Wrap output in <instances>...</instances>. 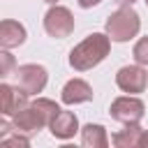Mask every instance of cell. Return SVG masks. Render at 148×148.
<instances>
[{
	"label": "cell",
	"mask_w": 148,
	"mask_h": 148,
	"mask_svg": "<svg viewBox=\"0 0 148 148\" xmlns=\"http://www.w3.org/2000/svg\"><path fill=\"white\" fill-rule=\"evenodd\" d=\"M58 111H60V106H58L53 99H49V97H37L32 104H28L25 109H21L18 113L12 116L14 132L35 134V132H39L42 127H49Z\"/></svg>",
	"instance_id": "1"
},
{
	"label": "cell",
	"mask_w": 148,
	"mask_h": 148,
	"mask_svg": "<svg viewBox=\"0 0 148 148\" xmlns=\"http://www.w3.org/2000/svg\"><path fill=\"white\" fill-rule=\"evenodd\" d=\"M111 51V37L106 32H92L69 51V65L76 72H88L97 67Z\"/></svg>",
	"instance_id": "2"
},
{
	"label": "cell",
	"mask_w": 148,
	"mask_h": 148,
	"mask_svg": "<svg viewBox=\"0 0 148 148\" xmlns=\"http://www.w3.org/2000/svg\"><path fill=\"white\" fill-rule=\"evenodd\" d=\"M104 30H106V35L111 37V42H130L132 37L139 35V30H141V18H139V14L132 9V5H127V7L116 9V12L106 18Z\"/></svg>",
	"instance_id": "3"
},
{
	"label": "cell",
	"mask_w": 148,
	"mask_h": 148,
	"mask_svg": "<svg viewBox=\"0 0 148 148\" xmlns=\"http://www.w3.org/2000/svg\"><path fill=\"white\" fill-rule=\"evenodd\" d=\"M109 113L116 123H123V125H134V123H141L143 113H146V104L136 97V95H123V97H116L109 106Z\"/></svg>",
	"instance_id": "4"
},
{
	"label": "cell",
	"mask_w": 148,
	"mask_h": 148,
	"mask_svg": "<svg viewBox=\"0 0 148 148\" xmlns=\"http://www.w3.org/2000/svg\"><path fill=\"white\" fill-rule=\"evenodd\" d=\"M44 30H46V35H51L56 39L69 37L74 32V14L62 5H53L44 14Z\"/></svg>",
	"instance_id": "5"
},
{
	"label": "cell",
	"mask_w": 148,
	"mask_h": 148,
	"mask_svg": "<svg viewBox=\"0 0 148 148\" xmlns=\"http://www.w3.org/2000/svg\"><path fill=\"white\" fill-rule=\"evenodd\" d=\"M16 86L23 88L28 95H37L46 88V81H49V72L46 67L42 65H35V62H28V65H18L16 72Z\"/></svg>",
	"instance_id": "6"
},
{
	"label": "cell",
	"mask_w": 148,
	"mask_h": 148,
	"mask_svg": "<svg viewBox=\"0 0 148 148\" xmlns=\"http://www.w3.org/2000/svg\"><path fill=\"white\" fill-rule=\"evenodd\" d=\"M116 86L123 90V92H130V95H139L146 90L148 86V72L143 69V65H125L116 72Z\"/></svg>",
	"instance_id": "7"
},
{
	"label": "cell",
	"mask_w": 148,
	"mask_h": 148,
	"mask_svg": "<svg viewBox=\"0 0 148 148\" xmlns=\"http://www.w3.org/2000/svg\"><path fill=\"white\" fill-rule=\"evenodd\" d=\"M28 92L18 86H9V83H0V113L12 118L14 113H18L21 109L28 106Z\"/></svg>",
	"instance_id": "8"
},
{
	"label": "cell",
	"mask_w": 148,
	"mask_h": 148,
	"mask_svg": "<svg viewBox=\"0 0 148 148\" xmlns=\"http://www.w3.org/2000/svg\"><path fill=\"white\" fill-rule=\"evenodd\" d=\"M60 99L65 104H69V106L90 102L92 99V86L88 81H83V79H69L60 90Z\"/></svg>",
	"instance_id": "9"
},
{
	"label": "cell",
	"mask_w": 148,
	"mask_h": 148,
	"mask_svg": "<svg viewBox=\"0 0 148 148\" xmlns=\"http://www.w3.org/2000/svg\"><path fill=\"white\" fill-rule=\"evenodd\" d=\"M49 130H51V134H53L56 139H60V141H67V139H72V136L79 132V118H76L72 111H65V109H60V111L56 113V118L51 120Z\"/></svg>",
	"instance_id": "10"
},
{
	"label": "cell",
	"mask_w": 148,
	"mask_h": 148,
	"mask_svg": "<svg viewBox=\"0 0 148 148\" xmlns=\"http://www.w3.org/2000/svg\"><path fill=\"white\" fill-rule=\"evenodd\" d=\"M25 37H28V32H25V28H23V23H18V21H12V18H5L2 23H0V46L2 49H14V46H21L23 42H25Z\"/></svg>",
	"instance_id": "11"
},
{
	"label": "cell",
	"mask_w": 148,
	"mask_h": 148,
	"mask_svg": "<svg viewBox=\"0 0 148 148\" xmlns=\"http://www.w3.org/2000/svg\"><path fill=\"white\" fill-rule=\"evenodd\" d=\"M81 143L86 148H106L109 146V134L104 125L99 123H88L81 127Z\"/></svg>",
	"instance_id": "12"
},
{
	"label": "cell",
	"mask_w": 148,
	"mask_h": 148,
	"mask_svg": "<svg viewBox=\"0 0 148 148\" xmlns=\"http://www.w3.org/2000/svg\"><path fill=\"white\" fill-rule=\"evenodd\" d=\"M141 134H143V127H139V123L125 125L123 130H118V132L111 134V143L116 148H139Z\"/></svg>",
	"instance_id": "13"
},
{
	"label": "cell",
	"mask_w": 148,
	"mask_h": 148,
	"mask_svg": "<svg viewBox=\"0 0 148 148\" xmlns=\"http://www.w3.org/2000/svg\"><path fill=\"white\" fill-rule=\"evenodd\" d=\"M132 56H134V60H136L139 65L148 67V35H146V37H141V39L134 44V49H132Z\"/></svg>",
	"instance_id": "14"
},
{
	"label": "cell",
	"mask_w": 148,
	"mask_h": 148,
	"mask_svg": "<svg viewBox=\"0 0 148 148\" xmlns=\"http://www.w3.org/2000/svg\"><path fill=\"white\" fill-rule=\"evenodd\" d=\"M0 143L2 146H12V148H16V146L25 148V146H30V139H28V134L16 132V136H5V139H0Z\"/></svg>",
	"instance_id": "15"
},
{
	"label": "cell",
	"mask_w": 148,
	"mask_h": 148,
	"mask_svg": "<svg viewBox=\"0 0 148 148\" xmlns=\"http://www.w3.org/2000/svg\"><path fill=\"white\" fill-rule=\"evenodd\" d=\"M0 60H2V69H0V76L5 79V76H9L12 74V67H14V58L7 53V49L0 53Z\"/></svg>",
	"instance_id": "16"
},
{
	"label": "cell",
	"mask_w": 148,
	"mask_h": 148,
	"mask_svg": "<svg viewBox=\"0 0 148 148\" xmlns=\"http://www.w3.org/2000/svg\"><path fill=\"white\" fill-rule=\"evenodd\" d=\"M79 2V7H83V9H90V7H97L102 0H76Z\"/></svg>",
	"instance_id": "17"
},
{
	"label": "cell",
	"mask_w": 148,
	"mask_h": 148,
	"mask_svg": "<svg viewBox=\"0 0 148 148\" xmlns=\"http://www.w3.org/2000/svg\"><path fill=\"white\" fill-rule=\"evenodd\" d=\"M139 148H148V130H143V134H141V141H139Z\"/></svg>",
	"instance_id": "18"
},
{
	"label": "cell",
	"mask_w": 148,
	"mask_h": 148,
	"mask_svg": "<svg viewBox=\"0 0 148 148\" xmlns=\"http://www.w3.org/2000/svg\"><path fill=\"white\" fill-rule=\"evenodd\" d=\"M113 2H118L120 7H127V5H134L136 0H113Z\"/></svg>",
	"instance_id": "19"
},
{
	"label": "cell",
	"mask_w": 148,
	"mask_h": 148,
	"mask_svg": "<svg viewBox=\"0 0 148 148\" xmlns=\"http://www.w3.org/2000/svg\"><path fill=\"white\" fill-rule=\"evenodd\" d=\"M44 2H49V5H58V0H44Z\"/></svg>",
	"instance_id": "20"
},
{
	"label": "cell",
	"mask_w": 148,
	"mask_h": 148,
	"mask_svg": "<svg viewBox=\"0 0 148 148\" xmlns=\"http://www.w3.org/2000/svg\"><path fill=\"white\" fill-rule=\"evenodd\" d=\"M143 2H146V7H148V0H143Z\"/></svg>",
	"instance_id": "21"
}]
</instances>
